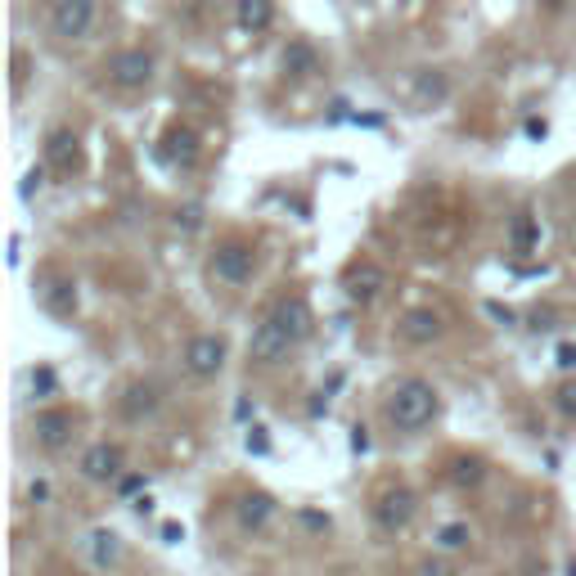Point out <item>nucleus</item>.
<instances>
[{
	"mask_svg": "<svg viewBox=\"0 0 576 576\" xmlns=\"http://www.w3.org/2000/svg\"><path fill=\"white\" fill-rule=\"evenodd\" d=\"M383 414L396 432H423L441 414V392L428 383V378L405 374V378H396V387L387 392Z\"/></svg>",
	"mask_w": 576,
	"mask_h": 576,
	"instance_id": "nucleus-1",
	"label": "nucleus"
},
{
	"mask_svg": "<svg viewBox=\"0 0 576 576\" xmlns=\"http://www.w3.org/2000/svg\"><path fill=\"white\" fill-rule=\"evenodd\" d=\"M180 360H185L189 378H216L225 369V360H230V338L225 333H194L185 342V351H180Z\"/></svg>",
	"mask_w": 576,
	"mask_h": 576,
	"instance_id": "nucleus-2",
	"label": "nucleus"
},
{
	"mask_svg": "<svg viewBox=\"0 0 576 576\" xmlns=\"http://www.w3.org/2000/svg\"><path fill=\"white\" fill-rule=\"evenodd\" d=\"M293 351H297L293 333H288L279 320H270V315L257 324V333H252V342H248V360H252L257 369H275V365H284V360L293 356Z\"/></svg>",
	"mask_w": 576,
	"mask_h": 576,
	"instance_id": "nucleus-3",
	"label": "nucleus"
},
{
	"mask_svg": "<svg viewBox=\"0 0 576 576\" xmlns=\"http://www.w3.org/2000/svg\"><path fill=\"white\" fill-rule=\"evenodd\" d=\"M414 513H419V495H414L410 486L392 482V486H383V491L374 495V522L387 531V536H396V531L410 527Z\"/></svg>",
	"mask_w": 576,
	"mask_h": 576,
	"instance_id": "nucleus-4",
	"label": "nucleus"
},
{
	"mask_svg": "<svg viewBox=\"0 0 576 576\" xmlns=\"http://www.w3.org/2000/svg\"><path fill=\"white\" fill-rule=\"evenodd\" d=\"M95 27V0H54L50 5V32L59 41H86Z\"/></svg>",
	"mask_w": 576,
	"mask_h": 576,
	"instance_id": "nucleus-5",
	"label": "nucleus"
},
{
	"mask_svg": "<svg viewBox=\"0 0 576 576\" xmlns=\"http://www.w3.org/2000/svg\"><path fill=\"white\" fill-rule=\"evenodd\" d=\"M252 270H257V248L243 239H225L221 248L212 252V275L225 279V284H248Z\"/></svg>",
	"mask_w": 576,
	"mask_h": 576,
	"instance_id": "nucleus-6",
	"label": "nucleus"
},
{
	"mask_svg": "<svg viewBox=\"0 0 576 576\" xmlns=\"http://www.w3.org/2000/svg\"><path fill=\"white\" fill-rule=\"evenodd\" d=\"M108 81H113L117 90H144L153 81V54L149 50H117L113 59H108Z\"/></svg>",
	"mask_w": 576,
	"mask_h": 576,
	"instance_id": "nucleus-7",
	"label": "nucleus"
},
{
	"mask_svg": "<svg viewBox=\"0 0 576 576\" xmlns=\"http://www.w3.org/2000/svg\"><path fill=\"white\" fill-rule=\"evenodd\" d=\"M45 167L59 171V176H72V171L86 167V153H81L77 131H68V126H54V131L45 135Z\"/></svg>",
	"mask_w": 576,
	"mask_h": 576,
	"instance_id": "nucleus-8",
	"label": "nucleus"
},
{
	"mask_svg": "<svg viewBox=\"0 0 576 576\" xmlns=\"http://www.w3.org/2000/svg\"><path fill=\"white\" fill-rule=\"evenodd\" d=\"M126 468V455L117 441H95V446L81 455V477L86 482H117Z\"/></svg>",
	"mask_w": 576,
	"mask_h": 576,
	"instance_id": "nucleus-9",
	"label": "nucleus"
},
{
	"mask_svg": "<svg viewBox=\"0 0 576 576\" xmlns=\"http://www.w3.org/2000/svg\"><path fill=\"white\" fill-rule=\"evenodd\" d=\"M72 428H77V414L72 410H41L32 419V432H36V446H45V450H63L72 441Z\"/></svg>",
	"mask_w": 576,
	"mask_h": 576,
	"instance_id": "nucleus-10",
	"label": "nucleus"
},
{
	"mask_svg": "<svg viewBox=\"0 0 576 576\" xmlns=\"http://www.w3.org/2000/svg\"><path fill=\"white\" fill-rule=\"evenodd\" d=\"M396 338L410 342V347H428V342L441 338V315L432 306H414V311H405L396 320Z\"/></svg>",
	"mask_w": 576,
	"mask_h": 576,
	"instance_id": "nucleus-11",
	"label": "nucleus"
},
{
	"mask_svg": "<svg viewBox=\"0 0 576 576\" xmlns=\"http://www.w3.org/2000/svg\"><path fill=\"white\" fill-rule=\"evenodd\" d=\"M383 288H387V270L374 266V261H360V266L347 270V297H351V302L365 306V302H374Z\"/></svg>",
	"mask_w": 576,
	"mask_h": 576,
	"instance_id": "nucleus-12",
	"label": "nucleus"
},
{
	"mask_svg": "<svg viewBox=\"0 0 576 576\" xmlns=\"http://www.w3.org/2000/svg\"><path fill=\"white\" fill-rule=\"evenodd\" d=\"M270 513H275V500H270L266 491H243L239 500H234V522H239V531H261L270 522Z\"/></svg>",
	"mask_w": 576,
	"mask_h": 576,
	"instance_id": "nucleus-13",
	"label": "nucleus"
},
{
	"mask_svg": "<svg viewBox=\"0 0 576 576\" xmlns=\"http://www.w3.org/2000/svg\"><path fill=\"white\" fill-rule=\"evenodd\" d=\"M158 153L171 162V167H185V171H189L203 149H198V135L189 131V126H171V131L162 135V149H158Z\"/></svg>",
	"mask_w": 576,
	"mask_h": 576,
	"instance_id": "nucleus-14",
	"label": "nucleus"
},
{
	"mask_svg": "<svg viewBox=\"0 0 576 576\" xmlns=\"http://www.w3.org/2000/svg\"><path fill=\"white\" fill-rule=\"evenodd\" d=\"M41 306L54 315V320H68V315L77 311V284H72L68 275H50L41 284Z\"/></svg>",
	"mask_w": 576,
	"mask_h": 576,
	"instance_id": "nucleus-15",
	"label": "nucleus"
},
{
	"mask_svg": "<svg viewBox=\"0 0 576 576\" xmlns=\"http://www.w3.org/2000/svg\"><path fill=\"white\" fill-rule=\"evenodd\" d=\"M158 405H162V387L158 383H131V387H126V396H122V414L131 423L158 414Z\"/></svg>",
	"mask_w": 576,
	"mask_h": 576,
	"instance_id": "nucleus-16",
	"label": "nucleus"
},
{
	"mask_svg": "<svg viewBox=\"0 0 576 576\" xmlns=\"http://www.w3.org/2000/svg\"><path fill=\"white\" fill-rule=\"evenodd\" d=\"M234 18H239L243 32H266L270 18H275V0H239Z\"/></svg>",
	"mask_w": 576,
	"mask_h": 576,
	"instance_id": "nucleus-17",
	"label": "nucleus"
},
{
	"mask_svg": "<svg viewBox=\"0 0 576 576\" xmlns=\"http://www.w3.org/2000/svg\"><path fill=\"white\" fill-rule=\"evenodd\" d=\"M90 554H95V563H99V567L122 563V536H117V531H108V527L90 531Z\"/></svg>",
	"mask_w": 576,
	"mask_h": 576,
	"instance_id": "nucleus-18",
	"label": "nucleus"
},
{
	"mask_svg": "<svg viewBox=\"0 0 576 576\" xmlns=\"http://www.w3.org/2000/svg\"><path fill=\"white\" fill-rule=\"evenodd\" d=\"M315 63H320V59H315V50H311L306 41H293V45L284 50V68L293 72V77H306V72H315Z\"/></svg>",
	"mask_w": 576,
	"mask_h": 576,
	"instance_id": "nucleus-19",
	"label": "nucleus"
},
{
	"mask_svg": "<svg viewBox=\"0 0 576 576\" xmlns=\"http://www.w3.org/2000/svg\"><path fill=\"white\" fill-rule=\"evenodd\" d=\"M468 522H446V527L437 531V549H446V554H459V549H468Z\"/></svg>",
	"mask_w": 576,
	"mask_h": 576,
	"instance_id": "nucleus-20",
	"label": "nucleus"
},
{
	"mask_svg": "<svg viewBox=\"0 0 576 576\" xmlns=\"http://www.w3.org/2000/svg\"><path fill=\"white\" fill-rule=\"evenodd\" d=\"M450 477H455V486H477L486 477V464L477 455H459L455 459V473H450Z\"/></svg>",
	"mask_w": 576,
	"mask_h": 576,
	"instance_id": "nucleus-21",
	"label": "nucleus"
},
{
	"mask_svg": "<svg viewBox=\"0 0 576 576\" xmlns=\"http://www.w3.org/2000/svg\"><path fill=\"white\" fill-rule=\"evenodd\" d=\"M536 239H540L536 221H531V216H518V221H513V248H518V252H527Z\"/></svg>",
	"mask_w": 576,
	"mask_h": 576,
	"instance_id": "nucleus-22",
	"label": "nucleus"
},
{
	"mask_svg": "<svg viewBox=\"0 0 576 576\" xmlns=\"http://www.w3.org/2000/svg\"><path fill=\"white\" fill-rule=\"evenodd\" d=\"M41 185H45V167H32L23 176V189H18V194H23V203H32V194H41Z\"/></svg>",
	"mask_w": 576,
	"mask_h": 576,
	"instance_id": "nucleus-23",
	"label": "nucleus"
},
{
	"mask_svg": "<svg viewBox=\"0 0 576 576\" xmlns=\"http://www.w3.org/2000/svg\"><path fill=\"white\" fill-rule=\"evenodd\" d=\"M558 414H567V419H576V383L558 387Z\"/></svg>",
	"mask_w": 576,
	"mask_h": 576,
	"instance_id": "nucleus-24",
	"label": "nucleus"
},
{
	"mask_svg": "<svg viewBox=\"0 0 576 576\" xmlns=\"http://www.w3.org/2000/svg\"><path fill=\"white\" fill-rule=\"evenodd\" d=\"M419 95L423 99H441V95H446V81H441V77H423L419 81Z\"/></svg>",
	"mask_w": 576,
	"mask_h": 576,
	"instance_id": "nucleus-25",
	"label": "nucleus"
},
{
	"mask_svg": "<svg viewBox=\"0 0 576 576\" xmlns=\"http://www.w3.org/2000/svg\"><path fill=\"white\" fill-rule=\"evenodd\" d=\"M32 387H36V392H54V374H50V369H36V374H32Z\"/></svg>",
	"mask_w": 576,
	"mask_h": 576,
	"instance_id": "nucleus-26",
	"label": "nucleus"
},
{
	"mask_svg": "<svg viewBox=\"0 0 576 576\" xmlns=\"http://www.w3.org/2000/svg\"><path fill=\"white\" fill-rule=\"evenodd\" d=\"M527 135H531V140H545L549 122H545V117H527Z\"/></svg>",
	"mask_w": 576,
	"mask_h": 576,
	"instance_id": "nucleus-27",
	"label": "nucleus"
},
{
	"mask_svg": "<svg viewBox=\"0 0 576 576\" xmlns=\"http://www.w3.org/2000/svg\"><path fill=\"white\" fill-rule=\"evenodd\" d=\"M558 369H576V347H572V342L558 347Z\"/></svg>",
	"mask_w": 576,
	"mask_h": 576,
	"instance_id": "nucleus-28",
	"label": "nucleus"
},
{
	"mask_svg": "<svg viewBox=\"0 0 576 576\" xmlns=\"http://www.w3.org/2000/svg\"><path fill=\"white\" fill-rule=\"evenodd\" d=\"M351 450H369V432L360 428V423H356V428H351Z\"/></svg>",
	"mask_w": 576,
	"mask_h": 576,
	"instance_id": "nucleus-29",
	"label": "nucleus"
},
{
	"mask_svg": "<svg viewBox=\"0 0 576 576\" xmlns=\"http://www.w3.org/2000/svg\"><path fill=\"white\" fill-rule=\"evenodd\" d=\"M486 311H491V315H495V320L513 324V311H509V306H500V302H486Z\"/></svg>",
	"mask_w": 576,
	"mask_h": 576,
	"instance_id": "nucleus-30",
	"label": "nucleus"
},
{
	"mask_svg": "<svg viewBox=\"0 0 576 576\" xmlns=\"http://www.w3.org/2000/svg\"><path fill=\"white\" fill-rule=\"evenodd\" d=\"M140 486H144V477H122V482H117V491H122V495H131V491H140Z\"/></svg>",
	"mask_w": 576,
	"mask_h": 576,
	"instance_id": "nucleus-31",
	"label": "nucleus"
},
{
	"mask_svg": "<svg viewBox=\"0 0 576 576\" xmlns=\"http://www.w3.org/2000/svg\"><path fill=\"white\" fill-rule=\"evenodd\" d=\"M32 500H36V504L50 500V486H45V482H32Z\"/></svg>",
	"mask_w": 576,
	"mask_h": 576,
	"instance_id": "nucleus-32",
	"label": "nucleus"
},
{
	"mask_svg": "<svg viewBox=\"0 0 576 576\" xmlns=\"http://www.w3.org/2000/svg\"><path fill=\"white\" fill-rule=\"evenodd\" d=\"M423 576H446V567H441V563H423Z\"/></svg>",
	"mask_w": 576,
	"mask_h": 576,
	"instance_id": "nucleus-33",
	"label": "nucleus"
},
{
	"mask_svg": "<svg viewBox=\"0 0 576 576\" xmlns=\"http://www.w3.org/2000/svg\"><path fill=\"white\" fill-rule=\"evenodd\" d=\"M567 576H576V558H567Z\"/></svg>",
	"mask_w": 576,
	"mask_h": 576,
	"instance_id": "nucleus-34",
	"label": "nucleus"
}]
</instances>
